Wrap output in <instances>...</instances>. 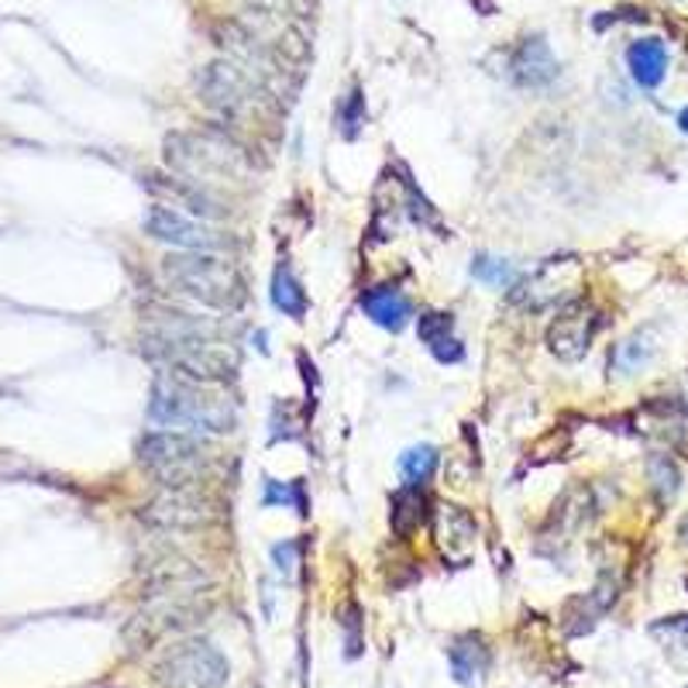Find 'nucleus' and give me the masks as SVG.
<instances>
[{"mask_svg":"<svg viewBox=\"0 0 688 688\" xmlns=\"http://www.w3.org/2000/svg\"><path fill=\"white\" fill-rule=\"evenodd\" d=\"M272 303L279 306L282 314H290L296 320L306 314V293H303V287L296 282L290 266H279L276 276H272Z\"/></svg>","mask_w":688,"mask_h":688,"instance_id":"nucleus-18","label":"nucleus"},{"mask_svg":"<svg viewBox=\"0 0 688 688\" xmlns=\"http://www.w3.org/2000/svg\"><path fill=\"white\" fill-rule=\"evenodd\" d=\"M575 276V263H568V258H551V263H544L524 287L520 290H513V303H520V306H527V311H540V306H551L561 293H564V287H568V279Z\"/></svg>","mask_w":688,"mask_h":688,"instance_id":"nucleus-10","label":"nucleus"},{"mask_svg":"<svg viewBox=\"0 0 688 688\" xmlns=\"http://www.w3.org/2000/svg\"><path fill=\"white\" fill-rule=\"evenodd\" d=\"M362 311L378 324V327H386V330H403L413 314V306L410 300L403 296L399 290L393 287H375L362 296Z\"/></svg>","mask_w":688,"mask_h":688,"instance_id":"nucleus-13","label":"nucleus"},{"mask_svg":"<svg viewBox=\"0 0 688 688\" xmlns=\"http://www.w3.org/2000/svg\"><path fill=\"white\" fill-rule=\"evenodd\" d=\"M272 555H276V561H279V572H290V568H293V558H296V544H293V540L279 544V548H276Z\"/></svg>","mask_w":688,"mask_h":688,"instance_id":"nucleus-25","label":"nucleus"},{"mask_svg":"<svg viewBox=\"0 0 688 688\" xmlns=\"http://www.w3.org/2000/svg\"><path fill=\"white\" fill-rule=\"evenodd\" d=\"M207 101L218 107L224 117H242L255 110V80L245 77L238 66H210V73L203 80Z\"/></svg>","mask_w":688,"mask_h":688,"instance_id":"nucleus-9","label":"nucleus"},{"mask_svg":"<svg viewBox=\"0 0 688 688\" xmlns=\"http://www.w3.org/2000/svg\"><path fill=\"white\" fill-rule=\"evenodd\" d=\"M165 159L173 170L200 189L242 186L252 179V159L234 141L203 131V135H173L165 141Z\"/></svg>","mask_w":688,"mask_h":688,"instance_id":"nucleus-3","label":"nucleus"},{"mask_svg":"<svg viewBox=\"0 0 688 688\" xmlns=\"http://www.w3.org/2000/svg\"><path fill=\"white\" fill-rule=\"evenodd\" d=\"M678 125H681V131H688V110H681V117H678Z\"/></svg>","mask_w":688,"mask_h":688,"instance_id":"nucleus-26","label":"nucleus"},{"mask_svg":"<svg viewBox=\"0 0 688 688\" xmlns=\"http://www.w3.org/2000/svg\"><path fill=\"white\" fill-rule=\"evenodd\" d=\"M162 276L170 290L197 300L213 311L234 314L245 303L248 290L238 266L213 252H194V255H170L162 263Z\"/></svg>","mask_w":688,"mask_h":688,"instance_id":"nucleus-4","label":"nucleus"},{"mask_svg":"<svg viewBox=\"0 0 688 688\" xmlns=\"http://www.w3.org/2000/svg\"><path fill=\"white\" fill-rule=\"evenodd\" d=\"M165 675H170L176 688H218L228 675V664L207 644H186L170 657Z\"/></svg>","mask_w":688,"mask_h":688,"instance_id":"nucleus-7","label":"nucleus"},{"mask_svg":"<svg viewBox=\"0 0 688 688\" xmlns=\"http://www.w3.org/2000/svg\"><path fill=\"white\" fill-rule=\"evenodd\" d=\"M471 276L486 287H510L516 279V269L506 263V258H492V255H476V263H471Z\"/></svg>","mask_w":688,"mask_h":688,"instance_id":"nucleus-21","label":"nucleus"},{"mask_svg":"<svg viewBox=\"0 0 688 688\" xmlns=\"http://www.w3.org/2000/svg\"><path fill=\"white\" fill-rule=\"evenodd\" d=\"M434 468H438V447H431V444H417L399 455V471L410 479V486L427 482L434 476Z\"/></svg>","mask_w":688,"mask_h":688,"instance_id":"nucleus-20","label":"nucleus"},{"mask_svg":"<svg viewBox=\"0 0 688 688\" xmlns=\"http://www.w3.org/2000/svg\"><path fill=\"white\" fill-rule=\"evenodd\" d=\"M362 121H365V97H362V90H351L348 97L341 101V107H338L341 135L354 138V135H359V128H362Z\"/></svg>","mask_w":688,"mask_h":688,"instance_id":"nucleus-23","label":"nucleus"},{"mask_svg":"<svg viewBox=\"0 0 688 688\" xmlns=\"http://www.w3.org/2000/svg\"><path fill=\"white\" fill-rule=\"evenodd\" d=\"M627 62H630V73L640 86L654 90L664 73H668V49H664V42L657 38H640L627 49Z\"/></svg>","mask_w":688,"mask_h":688,"instance_id":"nucleus-14","label":"nucleus"},{"mask_svg":"<svg viewBox=\"0 0 688 688\" xmlns=\"http://www.w3.org/2000/svg\"><path fill=\"white\" fill-rule=\"evenodd\" d=\"M149 354L207 383H221L238 369V354L221 338L218 324L194 320L189 314H165L149 338Z\"/></svg>","mask_w":688,"mask_h":688,"instance_id":"nucleus-1","label":"nucleus"},{"mask_svg":"<svg viewBox=\"0 0 688 688\" xmlns=\"http://www.w3.org/2000/svg\"><path fill=\"white\" fill-rule=\"evenodd\" d=\"M681 537H685V544H688V520H685V524H681Z\"/></svg>","mask_w":688,"mask_h":688,"instance_id":"nucleus-27","label":"nucleus"},{"mask_svg":"<svg viewBox=\"0 0 688 688\" xmlns=\"http://www.w3.org/2000/svg\"><path fill=\"white\" fill-rule=\"evenodd\" d=\"M648 471H651V482H654V489H657L661 500H675L678 489H681V476H678L675 462H672V458H664V455H657V458H651Z\"/></svg>","mask_w":688,"mask_h":688,"instance_id":"nucleus-22","label":"nucleus"},{"mask_svg":"<svg viewBox=\"0 0 688 688\" xmlns=\"http://www.w3.org/2000/svg\"><path fill=\"white\" fill-rule=\"evenodd\" d=\"M654 335L651 330H640V335L627 338L620 348H616V369H620L623 375L637 372V369H644L651 362V354H654Z\"/></svg>","mask_w":688,"mask_h":688,"instance_id":"nucleus-19","label":"nucleus"},{"mask_svg":"<svg viewBox=\"0 0 688 688\" xmlns=\"http://www.w3.org/2000/svg\"><path fill=\"white\" fill-rule=\"evenodd\" d=\"M145 231L152 234V238H159V242H170L176 248H194V252H213V248L224 245L213 231H207L203 224L186 221L179 210L162 207V203L149 207V213H145Z\"/></svg>","mask_w":688,"mask_h":688,"instance_id":"nucleus-8","label":"nucleus"},{"mask_svg":"<svg viewBox=\"0 0 688 688\" xmlns=\"http://www.w3.org/2000/svg\"><path fill=\"white\" fill-rule=\"evenodd\" d=\"M207 447L194 438L183 434H149L141 441V465H149L155 476L183 492L186 486L200 482V476L207 471Z\"/></svg>","mask_w":688,"mask_h":688,"instance_id":"nucleus-5","label":"nucleus"},{"mask_svg":"<svg viewBox=\"0 0 688 688\" xmlns=\"http://www.w3.org/2000/svg\"><path fill=\"white\" fill-rule=\"evenodd\" d=\"M420 520H423V492L417 486L399 489L396 500H393V516H389L393 530L399 537H410L420 527Z\"/></svg>","mask_w":688,"mask_h":688,"instance_id":"nucleus-17","label":"nucleus"},{"mask_svg":"<svg viewBox=\"0 0 688 688\" xmlns=\"http://www.w3.org/2000/svg\"><path fill=\"white\" fill-rule=\"evenodd\" d=\"M272 503H293L300 513H306V503H303V489L300 482H290V486H279V482H266V506Z\"/></svg>","mask_w":688,"mask_h":688,"instance_id":"nucleus-24","label":"nucleus"},{"mask_svg":"<svg viewBox=\"0 0 688 688\" xmlns=\"http://www.w3.org/2000/svg\"><path fill=\"white\" fill-rule=\"evenodd\" d=\"M596 330H599L596 306L585 300H575V303L561 306V314L555 317V324L548 330V345L561 362H579V359H585Z\"/></svg>","mask_w":688,"mask_h":688,"instance_id":"nucleus-6","label":"nucleus"},{"mask_svg":"<svg viewBox=\"0 0 688 688\" xmlns=\"http://www.w3.org/2000/svg\"><path fill=\"white\" fill-rule=\"evenodd\" d=\"M489 668V651L479 637H462L455 648H451V672L462 685L479 681Z\"/></svg>","mask_w":688,"mask_h":688,"instance_id":"nucleus-16","label":"nucleus"},{"mask_svg":"<svg viewBox=\"0 0 688 688\" xmlns=\"http://www.w3.org/2000/svg\"><path fill=\"white\" fill-rule=\"evenodd\" d=\"M149 417L165 427H189V431L224 434V431H234L238 410H234L231 396L218 383L165 369L155 375Z\"/></svg>","mask_w":688,"mask_h":688,"instance_id":"nucleus-2","label":"nucleus"},{"mask_svg":"<svg viewBox=\"0 0 688 688\" xmlns=\"http://www.w3.org/2000/svg\"><path fill=\"white\" fill-rule=\"evenodd\" d=\"M510 73L520 86H548L555 77H558V62L548 49V42H544L540 35L527 38L520 49L513 53V62H510Z\"/></svg>","mask_w":688,"mask_h":688,"instance_id":"nucleus-12","label":"nucleus"},{"mask_svg":"<svg viewBox=\"0 0 688 688\" xmlns=\"http://www.w3.org/2000/svg\"><path fill=\"white\" fill-rule=\"evenodd\" d=\"M451 314H423L420 317V341L434 351L438 362H462V345L455 338Z\"/></svg>","mask_w":688,"mask_h":688,"instance_id":"nucleus-15","label":"nucleus"},{"mask_svg":"<svg viewBox=\"0 0 688 688\" xmlns=\"http://www.w3.org/2000/svg\"><path fill=\"white\" fill-rule=\"evenodd\" d=\"M434 537H438L441 551L451 561H465L471 555V548H476L479 527H476V520H471L462 506H447L444 503L434 513Z\"/></svg>","mask_w":688,"mask_h":688,"instance_id":"nucleus-11","label":"nucleus"}]
</instances>
